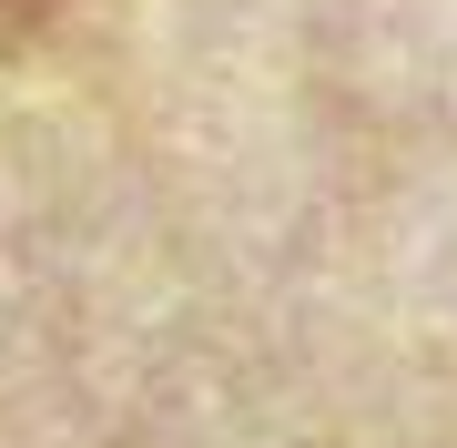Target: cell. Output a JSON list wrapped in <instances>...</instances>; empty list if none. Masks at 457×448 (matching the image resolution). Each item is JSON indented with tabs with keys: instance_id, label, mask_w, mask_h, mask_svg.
I'll list each match as a JSON object with an SVG mask.
<instances>
[{
	"instance_id": "obj_1",
	"label": "cell",
	"mask_w": 457,
	"mask_h": 448,
	"mask_svg": "<svg viewBox=\"0 0 457 448\" xmlns=\"http://www.w3.org/2000/svg\"><path fill=\"white\" fill-rule=\"evenodd\" d=\"M51 0H0V31H21V21H41Z\"/></svg>"
}]
</instances>
